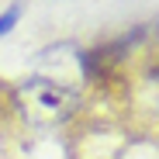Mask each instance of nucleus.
Segmentation results:
<instances>
[{
	"label": "nucleus",
	"instance_id": "obj_1",
	"mask_svg": "<svg viewBox=\"0 0 159 159\" xmlns=\"http://www.w3.org/2000/svg\"><path fill=\"white\" fill-rule=\"evenodd\" d=\"M24 97H31V107L38 114H45L48 121H59V118L73 114V107H76V93L66 90L62 83H48V80H31L24 87Z\"/></svg>",
	"mask_w": 159,
	"mask_h": 159
},
{
	"label": "nucleus",
	"instance_id": "obj_2",
	"mask_svg": "<svg viewBox=\"0 0 159 159\" xmlns=\"http://www.w3.org/2000/svg\"><path fill=\"white\" fill-rule=\"evenodd\" d=\"M17 17H21V11H17V7H11L7 14H0V35H7L14 24H17Z\"/></svg>",
	"mask_w": 159,
	"mask_h": 159
},
{
	"label": "nucleus",
	"instance_id": "obj_3",
	"mask_svg": "<svg viewBox=\"0 0 159 159\" xmlns=\"http://www.w3.org/2000/svg\"><path fill=\"white\" fill-rule=\"evenodd\" d=\"M152 87H156V107H159V69L152 73Z\"/></svg>",
	"mask_w": 159,
	"mask_h": 159
}]
</instances>
